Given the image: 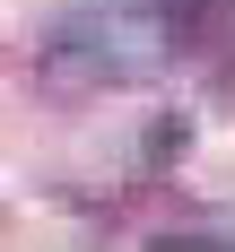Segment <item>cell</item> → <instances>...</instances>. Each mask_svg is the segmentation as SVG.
<instances>
[{
	"mask_svg": "<svg viewBox=\"0 0 235 252\" xmlns=\"http://www.w3.org/2000/svg\"><path fill=\"white\" fill-rule=\"evenodd\" d=\"M166 26H174V52L192 61L235 52V0H166Z\"/></svg>",
	"mask_w": 235,
	"mask_h": 252,
	"instance_id": "obj_2",
	"label": "cell"
},
{
	"mask_svg": "<svg viewBox=\"0 0 235 252\" xmlns=\"http://www.w3.org/2000/svg\"><path fill=\"white\" fill-rule=\"evenodd\" d=\"M35 70L52 78V87H113V52H104V35H96V18H87V0L78 9H61V18L35 35Z\"/></svg>",
	"mask_w": 235,
	"mask_h": 252,
	"instance_id": "obj_1",
	"label": "cell"
},
{
	"mask_svg": "<svg viewBox=\"0 0 235 252\" xmlns=\"http://www.w3.org/2000/svg\"><path fill=\"white\" fill-rule=\"evenodd\" d=\"M148 252H235V244H218V235H157Z\"/></svg>",
	"mask_w": 235,
	"mask_h": 252,
	"instance_id": "obj_4",
	"label": "cell"
},
{
	"mask_svg": "<svg viewBox=\"0 0 235 252\" xmlns=\"http://www.w3.org/2000/svg\"><path fill=\"white\" fill-rule=\"evenodd\" d=\"M192 148V113H148L139 122V165H183Z\"/></svg>",
	"mask_w": 235,
	"mask_h": 252,
	"instance_id": "obj_3",
	"label": "cell"
}]
</instances>
